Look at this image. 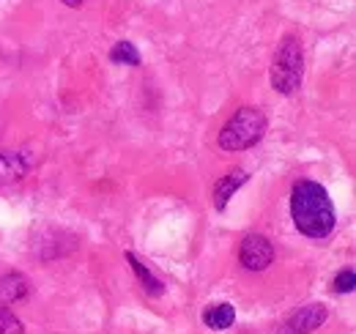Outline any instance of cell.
<instances>
[{"label":"cell","mask_w":356,"mask_h":334,"mask_svg":"<svg viewBox=\"0 0 356 334\" xmlns=\"http://www.w3.org/2000/svg\"><path fill=\"white\" fill-rule=\"evenodd\" d=\"M110 61L113 63H124V66H140V52L134 49V44L118 42L110 49Z\"/></svg>","instance_id":"8fae6325"},{"label":"cell","mask_w":356,"mask_h":334,"mask_svg":"<svg viewBox=\"0 0 356 334\" xmlns=\"http://www.w3.org/2000/svg\"><path fill=\"white\" fill-rule=\"evenodd\" d=\"M326 318H329L326 304L312 301V304L302 307L299 312H293V315H291L288 329H291L293 334H310V332H315V329H321V326L326 324Z\"/></svg>","instance_id":"5b68a950"},{"label":"cell","mask_w":356,"mask_h":334,"mask_svg":"<svg viewBox=\"0 0 356 334\" xmlns=\"http://www.w3.org/2000/svg\"><path fill=\"white\" fill-rule=\"evenodd\" d=\"M28 293H31V283H28L25 274H19V271H8V274L0 277V301L14 304V301H22Z\"/></svg>","instance_id":"52a82bcc"},{"label":"cell","mask_w":356,"mask_h":334,"mask_svg":"<svg viewBox=\"0 0 356 334\" xmlns=\"http://www.w3.org/2000/svg\"><path fill=\"white\" fill-rule=\"evenodd\" d=\"M233 321H236V310H233V304H227V301L211 304V307L203 312V324H206L209 329H214V332H225V329H230V326H233Z\"/></svg>","instance_id":"ba28073f"},{"label":"cell","mask_w":356,"mask_h":334,"mask_svg":"<svg viewBox=\"0 0 356 334\" xmlns=\"http://www.w3.org/2000/svg\"><path fill=\"white\" fill-rule=\"evenodd\" d=\"M354 285H356L354 269H343V271L334 277V293H351Z\"/></svg>","instance_id":"4fadbf2b"},{"label":"cell","mask_w":356,"mask_h":334,"mask_svg":"<svg viewBox=\"0 0 356 334\" xmlns=\"http://www.w3.org/2000/svg\"><path fill=\"white\" fill-rule=\"evenodd\" d=\"M127 260H129V266H132V271L137 274V280H140V285L145 288V291L151 293V296H162L165 293V285H162V280L159 277H154L151 274V269L137 257L132 252H127Z\"/></svg>","instance_id":"30bf717a"},{"label":"cell","mask_w":356,"mask_h":334,"mask_svg":"<svg viewBox=\"0 0 356 334\" xmlns=\"http://www.w3.org/2000/svg\"><path fill=\"white\" fill-rule=\"evenodd\" d=\"M247 184V170H230L227 175H222L217 184H214V206H217V211H225V206H227V200L241 189Z\"/></svg>","instance_id":"8992f818"},{"label":"cell","mask_w":356,"mask_h":334,"mask_svg":"<svg viewBox=\"0 0 356 334\" xmlns=\"http://www.w3.org/2000/svg\"><path fill=\"white\" fill-rule=\"evenodd\" d=\"M0 334H22V321L6 307H0Z\"/></svg>","instance_id":"7c38bea8"},{"label":"cell","mask_w":356,"mask_h":334,"mask_svg":"<svg viewBox=\"0 0 356 334\" xmlns=\"http://www.w3.org/2000/svg\"><path fill=\"white\" fill-rule=\"evenodd\" d=\"M266 134V116L258 107H241L220 132L222 151H244L252 148Z\"/></svg>","instance_id":"7a4b0ae2"},{"label":"cell","mask_w":356,"mask_h":334,"mask_svg":"<svg viewBox=\"0 0 356 334\" xmlns=\"http://www.w3.org/2000/svg\"><path fill=\"white\" fill-rule=\"evenodd\" d=\"M302 77H305V52H302V44H299V39L288 36L285 42L280 44V49L274 55V63H271V88L288 96V93L299 90Z\"/></svg>","instance_id":"3957f363"},{"label":"cell","mask_w":356,"mask_h":334,"mask_svg":"<svg viewBox=\"0 0 356 334\" xmlns=\"http://www.w3.org/2000/svg\"><path fill=\"white\" fill-rule=\"evenodd\" d=\"M25 173H28V165L19 154H11V151L0 154V184H17L25 178Z\"/></svg>","instance_id":"9c48e42d"},{"label":"cell","mask_w":356,"mask_h":334,"mask_svg":"<svg viewBox=\"0 0 356 334\" xmlns=\"http://www.w3.org/2000/svg\"><path fill=\"white\" fill-rule=\"evenodd\" d=\"M60 3H63V6H69V8H77V6H83L86 0H60Z\"/></svg>","instance_id":"5bb4252c"},{"label":"cell","mask_w":356,"mask_h":334,"mask_svg":"<svg viewBox=\"0 0 356 334\" xmlns=\"http://www.w3.org/2000/svg\"><path fill=\"white\" fill-rule=\"evenodd\" d=\"M291 216L307 239H326L334 230V206L326 189L315 181H296L291 192Z\"/></svg>","instance_id":"6da1fadb"},{"label":"cell","mask_w":356,"mask_h":334,"mask_svg":"<svg viewBox=\"0 0 356 334\" xmlns=\"http://www.w3.org/2000/svg\"><path fill=\"white\" fill-rule=\"evenodd\" d=\"M238 260L247 271H264L268 269V263L274 260V247L266 236L261 233H250L244 241H241V250H238Z\"/></svg>","instance_id":"277c9868"}]
</instances>
